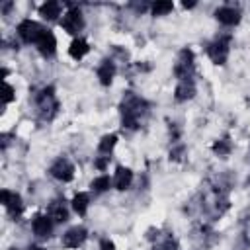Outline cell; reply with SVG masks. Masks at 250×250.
<instances>
[{"label":"cell","instance_id":"6da1fadb","mask_svg":"<svg viewBox=\"0 0 250 250\" xmlns=\"http://www.w3.org/2000/svg\"><path fill=\"white\" fill-rule=\"evenodd\" d=\"M229 51H230V35L217 37L207 45V57L211 59L213 64H225L229 59Z\"/></svg>","mask_w":250,"mask_h":250},{"label":"cell","instance_id":"7a4b0ae2","mask_svg":"<svg viewBox=\"0 0 250 250\" xmlns=\"http://www.w3.org/2000/svg\"><path fill=\"white\" fill-rule=\"evenodd\" d=\"M59 23H61V27H62L66 33H70V35L80 33L82 27H84V18H82L80 8H76V6L68 8V10L62 14V18H61Z\"/></svg>","mask_w":250,"mask_h":250},{"label":"cell","instance_id":"3957f363","mask_svg":"<svg viewBox=\"0 0 250 250\" xmlns=\"http://www.w3.org/2000/svg\"><path fill=\"white\" fill-rule=\"evenodd\" d=\"M195 66V57L191 49H182L178 55V62L174 66V74L178 76V80H189L191 72Z\"/></svg>","mask_w":250,"mask_h":250},{"label":"cell","instance_id":"277c9868","mask_svg":"<svg viewBox=\"0 0 250 250\" xmlns=\"http://www.w3.org/2000/svg\"><path fill=\"white\" fill-rule=\"evenodd\" d=\"M43 25L39 23V21H35V20H21L20 23H18V35L21 37V41L23 43H33L35 45V41L39 39V35L43 33Z\"/></svg>","mask_w":250,"mask_h":250},{"label":"cell","instance_id":"5b68a950","mask_svg":"<svg viewBox=\"0 0 250 250\" xmlns=\"http://www.w3.org/2000/svg\"><path fill=\"white\" fill-rule=\"evenodd\" d=\"M49 174L59 182H70L74 178V164L68 158H57L51 164Z\"/></svg>","mask_w":250,"mask_h":250},{"label":"cell","instance_id":"8992f818","mask_svg":"<svg viewBox=\"0 0 250 250\" xmlns=\"http://www.w3.org/2000/svg\"><path fill=\"white\" fill-rule=\"evenodd\" d=\"M88 238V230L84 227H70L62 234V246L64 248H80Z\"/></svg>","mask_w":250,"mask_h":250},{"label":"cell","instance_id":"52a82bcc","mask_svg":"<svg viewBox=\"0 0 250 250\" xmlns=\"http://www.w3.org/2000/svg\"><path fill=\"white\" fill-rule=\"evenodd\" d=\"M35 47H37V51H39L43 57L55 55V51H57V37H55V33L45 27L43 33L39 35V39L35 41Z\"/></svg>","mask_w":250,"mask_h":250},{"label":"cell","instance_id":"ba28073f","mask_svg":"<svg viewBox=\"0 0 250 250\" xmlns=\"http://www.w3.org/2000/svg\"><path fill=\"white\" fill-rule=\"evenodd\" d=\"M0 201H2V205L8 209V213H10L12 217H20V215H21L23 203H21V197H20L18 193H14V191H10V189H2Z\"/></svg>","mask_w":250,"mask_h":250},{"label":"cell","instance_id":"9c48e42d","mask_svg":"<svg viewBox=\"0 0 250 250\" xmlns=\"http://www.w3.org/2000/svg\"><path fill=\"white\" fill-rule=\"evenodd\" d=\"M215 18L219 20V23L227 25V27H232L240 21V10L234 8V6H221L215 10Z\"/></svg>","mask_w":250,"mask_h":250},{"label":"cell","instance_id":"30bf717a","mask_svg":"<svg viewBox=\"0 0 250 250\" xmlns=\"http://www.w3.org/2000/svg\"><path fill=\"white\" fill-rule=\"evenodd\" d=\"M53 225H55V221H53L49 215H37V217L33 219V223H31V229H33V232H35L37 236L47 238V236L53 232Z\"/></svg>","mask_w":250,"mask_h":250},{"label":"cell","instance_id":"8fae6325","mask_svg":"<svg viewBox=\"0 0 250 250\" xmlns=\"http://www.w3.org/2000/svg\"><path fill=\"white\" fill-rule=\"evenodd\" d=\"M61 12H62V6H61L59 2H55V0L43 2V4L37 8V14H39L43 20H47V21H55V20H59Z\"/></svg>","mask_w":250,"mask_h":250},{"label":"cell","instance_id":"7c38bea8","mask_svg":"<svg viewBox=\"0 0 250 250\" xmlns=\"http://www.w3.org/2000/svg\"><path fill=\"white\" fill-rule=\"evenodd\" d=\"M193 96H195V84H193V80L191 78L189 80H180L178 86H176V90H174L176 102H188Z\"/></svg>","mask_w":250,"mask_h":250},{"label":"cell","instance_id":"4fadbf2b","mask_svg":"<svg viewBox=\"0 0 250 250\" xmlns=\"http://www.w3.org/2000/svg\"><path fill=\"white\" fill-rule=\"evenodd\" d=\"M88 53H90V43H88L84 37H74V39L70 41V47H68V55H70L74 61H80V59H84Z\"/></svg>","mask_w":250,"mask_h":250},{"label":"cell","instance_id":"5bb4252c","mask_svg":"<svg viewBox=\"0 0 250 250\" xmlns=\"http://www.w3.org/2000/svg\"><path fill=\"white\" fill-rule=\"evenodd\" d=\"M131 182H133V172H131V168H127V166H117V168H115V174H113V186L123 191V189H127V188L131 186Z\"/></svg>","mask_w":250,"mask_h":250},{"label":"cell","instance_id":"9a60e30c","mask_svg":"<svg viewBox=\"0 0 250 250\" xmlns=\"http://www.w3.org/2000/svg\"><path fill=\"white\" fill-rule=\"evenodd\" d=\"M96 74H98V80H100L102 86H109V84L113 82V76H115V62H111V61H102V64L98 66Z\"/></svg>","mask_w":250,"mask_h":250},{"label":"cell","instance_id":"2e32d148","mask_svg":"<svg viewBox=\"0 0 250 250\" xmlns=\"http://www.w3.org/2000/svg\"><path fill=\"white\" fill-rule=\"evenodd\" d=\"M70 205H72V211H74V213L84 215V213L88 211V205H90V195H88L86 191H78V193L72 197Z\"/></svg>","mask_w":250,"mask_h":250},{"label":"cell","instance_id":"e0dca14e","mask_svg":"<svg viewBox=\"0 0 250 250\" xmlns=\"http://www.w3.org/2000/svg\"><path fill=\"white\" fill-rule=\"evenodd\" d=\"M115 145H117V135H115V133H107V135H104V137L100 139V143H98V150H100L102 154L109 156V152L115 148Z\"/></svg>","mask_w":250,"mask_h":250},{"label":"cell","instance_id":"ac0fdd59","mask_svg":"<svg viewBox=\"0 0 250 250\" xmlns=\"http://www.w3.org/2000/svg\"><path fill=\"white\" fill-rule=\"evenodd\" d=\"M111 186H113V180H111L107 174H102V176L94 178L92 184H90V188H92L96 193H104V191H107Z\"/></svg>","mask_w":250,"mask_h":250},{"label":"cell","instance_id":"d6986e66","mask_svg":"<svg viewBox=\"0 0 250 250\" xmlns=\"http://www.w3.org/2000/svg\"><path fill=\"white\" fill-rule=\"evenodd\" d=\"M49 217L55 221V223H64L68 219V209L62 205V203H53L51 209H49Z\"/></svg>","mask_w":250,"mask_h":250},{"label":"cell","instance_id":"ffe728a7","mask_svg":"<svg viewBox=\"0 0 250 250\" xmlns=\"http://www.w3.org/2000/svg\"><path fill=\"white\" fill-rule=\"evenodd\" d=\"M211 150H213L217 156H227V154H230V150H232L230 139H229V137H225V139L215 141V143H213V146H211Z\"/></svg>","mask_w":250,"mask_h":250},{"label":"cell","instance_id":"44dd1931","mask_svg":"<svg viewBox=\"0 0 250 250\" xmlns=\"http://www.w3.org/2000/svg\"><path fill=\"white\" fill-rule=\"evenodd\" d=\"M172 10H174V4L168 2V0H160V2H154V4L150 6L152 16H166V14H170Z\"/></svg>","mask_w":250,"mask_h":250},{"label":"cell","instance_id":"7402d4cb","mask_svg":"<svg viewBox=\"0 0 250 250\" xmlns=\"http://www.w3.org/2000/svg\"><path fill=\"white\" fill-rule=\"evenodd\" d=\"M16 100V94H14V88L8 84V82H4V96H2V102H4V105H8L10 102H14Z\"/></svg>","mask_w":250,"mask_h":250},{"label":"cell","instance_id":"603a6c76","mask_svg":"<svg viewBox=\"0 0 250 250\" xmlns=\"http://www.w3.org/2000/svg\"><path fill=\"white\" fill-rule=\"evenodd\" d=\"M184 152H186V146H184V145H178L176 148H172V150H170V160L180 162V160H182V156H184Z\"/></svg>","mask_w":250,"mask_h":250},{"label":"cell","instance_id":"cb8c5ba5","mask_svg":"<svg viewBox=\"0 0 250 250\" xmlns=\"http://www.w3.org/2000/svg\"><path fill=\"white\" fill-rule=\"evenodd\" d=\"M94 166H96L100 172H104V170L109 166V156H100V158H96V160H94Z\"/></svg>","mask_w":250,"mask_h":250},{"label":"cell","instance_id":"d4e9b609","mask_svg":"<svg viewBox=\"0 0 250 250\" xmlns=\"http://www.w3.org/2000/svg\"><path fill=\"white\" fill-rule=\"evenodd\" d=\"M100 250H115L113 240H109V238H102V242H100Z\"/></svg>","mask_w":250,"mask_h":250},{"label":"cell","instance_id":"484cf974","mask_svg":"<svg viewBox=\"0 0 250 250\" xmlns=\"http://www.w3.org/2000/svg\"><path fill=\"white\" fill-rule=\"evenodd\" d=\"M193 6H195L193 2H189V4H188V2H184V8H193Z\"/></svg>","mask_w":250,"mask_h":250},{"label":"cell","instance_id":"4316f807","mask_svg":"<svg viewBox=\"0 0 250 250\" xmlns=\"http://www.w3.org/2000/svg\"><path fill=\"white\" fill-rule=\"evenodd\" d=\"M27 250H45V248H41V246H29Z\"/></svg>","mask_w":250,"mask_h":250},{"label":"cell","instance_id":"83f0119b","mask_svg":"<svg viewBox=\"0 0 250 250\" xmlns=\"http://www.w3.org/2000/svg\"><path fill=\"white\" fill-rule=\"evenodd\" d=\"M12 250H16V248H12Z\"/></svg>","mask_w":250,"mask_h":250}]
</instances>
